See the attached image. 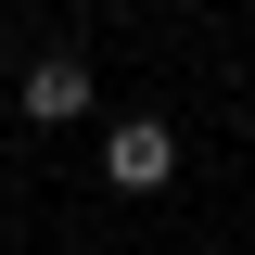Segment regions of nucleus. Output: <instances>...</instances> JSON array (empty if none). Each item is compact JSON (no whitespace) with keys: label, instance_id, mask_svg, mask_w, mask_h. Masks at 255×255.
<instances>
[{"label":"nucleus","instance_id":"1","mask_svg":"<svg viewBox=\"0 0 255 255\" xmlns=\"http://www.w3.org/2000/svg\"><path fill=\"white\" fill-rule=\"evenodd\" d=\"M102 179H115V191H166V179H179V140H166L153 115H128L115 140H102Z\"/></svg>","mask_w":255,"mask_h":255},{"label":"nucleus","instance_id":"2","mask_svg":"<svg viewBox=\"0 0 255 255\" xmlns=\"http://www.w3.org/2000/svg\"><path fill=\"white\" fill-rule=\"evenodd\" d=\"M77 102H90V64H77V51H38V64H26V115H38V128H64Z\"/></svg>","mask_w":255,"mask_h":255}]
</instances>
